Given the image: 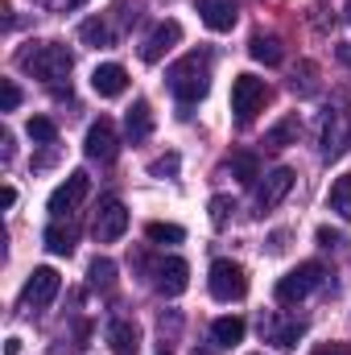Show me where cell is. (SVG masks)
<instances>
[{
  "label": "cell",
  "instance_id": "7c38bea8",
  "mask_svg": "<svg viewBox=\"0 0 351 355\" xmlns=\"http://www.w3.org/2000/svg\"><path fill=\"white\" fill-rule=\"evenodd\" d=\"M178 42H182V25H178V21H162V25H153V33L141 42V62H162Z\"/></svg>",
  "mask_w": 351,
  "mask_h": 355
},
{
  "label": "cell",
  "instance_id": "ab89813d",
  "mask_svg": "<svg viewBox=\"0 0 351 355\" xmlns=\"http://www.w3.org/2000/svg\"><path fill=\"white\" fill-rule=\"evenodd\" d=\"M162 355H170V352H162Z\"/></svg>",
  "mask_w": 351,
  "mask_h": 355
},
{
  "label": "cell",
  "instance_id": "e0dca14e",
  "mask_svg": "<svg viewBox=\"0 0 351 355\" xmlns=\"http://www.w3.org/2000/svg\"><path fill=\"white\" fill-rule=\"evenodd\" d=\"M108 343H112L116 355H141V331H137L128 318H116V322L108 327Z\"/></svg>",
  "mask_w": 351,
  "mask_h": 355
},
{
  "label": "cell",
  "instance_id": "603a6c76",
  "mask_svg": "<svg viewBox=\"0 0 351 355\" xmlns=\"http://www.w3.org/2000/svg\"><path fill=\"white\" fill-rule=\"evenodd\" d=\"M327 202H331V211H335L339 219H348V223H351V174H343L335 186H331Z\"/></svg>",
  "mask_w": 351,
  "mask_h": 355
},
{
  "label": "cell",
  "instance_id": "8992f818",
  "mask_svg": "<svg viewBox=\"0 0 351 355\" xmlns=\"http://www.w3.org/2000/svg\"><path fill=\"white\" fill-rule=\"evenodd\" d=\"M264 103H268L264 79H257V75H236V83H232V112H236V120L240 124H252V116L261 112Z\"/></svg>",
  "mask_w": 351,
  "mask_h": 355
},
{
  "label": "cell",
  "instance_id": "5b68a950",
  "mask_svg": "<svg viewBox=\"0 0 351 355\" xmlns=\"http://www.w3.org/2000/svg\"><path fill=\"white\" fill-rule=\"evenodd\" d=\"M207 285H211V297L215 302H240L248 293V272H244V265H236V261H215Z\"/></svg>",
  "mask_w": 351,
  "mask_h": 355
},
{
  "label": "cell",
  "instance_id": "277c9868",
  "mask_svg": "<svg viewBox=\"0 0 351 355\" xmlns=\"http://www.w3.org/2000/svg\"><path fill=\"white\" fill-rule=\"evenodd\" d=\"M323 277H327V268L318 265V261H306V265L289 268L281 281H277V289H273V297L281 302V306H293V302H302V297H310L318 285H323Z\"/></svg>",
  "mask_w": 351,
  "mask_h": 355
},
{
  "label": "cell",
  "instance_id": "e575fe53",
  "mask_svg": "<svg viewBox=\"0 0 351 355\" xmlns=\"http://www.w3.org/2000/svg\"><path fill=\"white\" fill-rule=\"evenodd\" d=\"M0 202H4V207H12V202H17V190H12V186H4V190H0Z\"/></svg>",
  "mask_w": 351,
  "mask_h": 355
},
{
  "label": "cell",
  "instance_id": "ffe728a7",
  "mask_svg": "<svg viewBox=\"0 0 351 355\" xmlns=\"http://www.w3.org/2000/svg\"><path fill=\"white\" fill-rule=\"evenodd\" d=\"M42 240H46V248H50L54 257H71V252H75V227H71V223L62 227V223L54 219V223L42 232Z\"/></svg>",
  "mask_w": 351,
  "mask_h": 355
},
{
  "label": "cell",
  "instance_id": "cb8c5ba5",
  "mask_svg": "<svg viewBox=\"0 0 351 355\" xmlns=\"http://www.w3.org/2000/svg\"><path fill=\"white\" fill-rule=\"evenodd\" d=\"M25 132H29L33 145H54V141H58V124H54L50 116H33V120L25 124Z\"/></svg>",
  "mask_w": 351,
  "mask_h": 355
},
{
  "label": "cell",
  "instance_id": "484cf974",
  "mask_svg": "<svg viewBox=\"0 0 351 355\" xmlns=\"http://www.w3.org/2000/svg\"><path fill=\"white\" fill-rule=\"evenodd\" d=\"M232 174L240 178V186H252V182L261 178V162H257V153H236V157H232Z\"/></svg>",
  "mask_w": 351,
  "mask_h": 355
},
{
  "label": "cell",
  "instance_id": "f546056e",
  "mask_svg": "<svg viewBox=\"0 0 351 355\" xmlns=\"http://www.w3.org/2000/svg\"><path fill=\"white\" fill-rule=\"evenodd\" d=\"M17 103H21V87L12 79H0V112H17Z\"/></svg>",
  "mask_w": 351,
  "mask_h": 355
},
{
  "label": "cell",
  "instance_id": "6da1fadb",
  "mask_svg": "<svg viewBox=\"0 0 351 355\" xmlns=\"http://www.w3.org/2000/svg\"><path fill=\"white\" fill-rule=\"evenodd\" d=\"M17 67H21L25 75H33V79H42V83H50V87L58 91V83L71 75L75 58H71V50H67L62 42H29V46L17 54Z\"/></svg>",
  "mask_w": 351,
  "mask_h": 355
},
{
  "label": "cell",
  "instance_id": "4316f807",
  "mask_svg": "<svg viewBox=\"0 0 351 355\" xmlns=\"http://www.w3.org/2000/svg\"><path fill=\"white\" fill-rule=\"evenodd\" d=\"M87 277H91L95 289H112V285H116V265H112L108 257H95L91 268H87Z\"/></svg>",
  "mask_w": 351,
  "mask_h": 355
},
{
  "label": "cell",
  "instance_id": "f35d334b",
  "mask_svg": "<svg viewBox=\"0 0 351 355\" xmlns=\"http://www.w3.org/2000/svg\"><path fill=\"white\" fill-rule=\"evenodd\" d=\"M348 21H351V4H348Z\"/></svg>",
  "mask_w": 351,
  "mask_h": 355
},
{
  "label": "cell",
  "instance_id": "4fadbf2b",
  "mask_svg": "<svg viewBox=\"0 0 351 355\" xmlns=\"http://www.w3.org/2000/svg\"><path fill=\"white\" fill-rule=\"evenodd\" d=\"M302 322L298 318H281V314H261V335L273 343V347H281V352H289V347H298V339H302Z\"/></svg>",
  "mask_w": 351,
  "mask_h": 355
},
{
  "label": "cell",
  "instance_id": "3957f363",
  "mask_svg": "<svg viewBox=\"0 0 351 355\" xmlns=\"http://www.w3.org/2000/svg\"><path fill=\"white\" fill-rule=\"evenodd\" d=\"M323 157L327 162H335V157H343L351 149V99L348 95H339L331 107H327V116H323Z\"/></svg>",
  "mask_w": 351,
  "mask_h": 355
},
{
  "label": "cell",
  "instance_id": "d6986e66",
  "mask_svg": "<svg viewBox=\"0 0 351 355\" xmlns=\"http://www.w3.org/2000/svg\"><path fill=\"white\" fill-rule=\"evenodd\" d=\"M298 137H302V120H298V116H285V120H277V124L264 132V149H285V145H298Z\"/></svg>",
  "mask_w": 351,
  "mask_h": 355
},
{
  "label": "cell",
  "instance_id": "4dcf8cb0",
  "mask_svg": "<svg viewBox=\"0 0 351 355\" xmlns=\"http://www.w3.org/2000/svg\"><path fill=\"white\" fill-rule=\"evenodd\" d=\"M178 166H182V162H178V153H170V157H162V162H153V174H157V178H166V174H178Z\"/></svg>",
  "mask_w": 351,
  "mask_h": 355
},
{
  "label": "cell",
  "instance_id": "ac0fdd59",
  "mask_svg": "<svg viewBox=\"0 0 351 355\" xmlns=\"http://www.w3.org/2000/svg\"><path fill=\"white\" fill-rule=\"evenodd\" d=\"M124 132H128V141L137 145V141H145L149 132H153V112H149V103L145 99H132V107H128V116H124Z\"/></svg>",
  "mask_w": 351,
  "mask_h": 355
},
{
  "label": "cell",
  "instance_id": "836d02e7",
  "mask_svg": "<svg viewBox=\"0 0 351 355\" xmlns=\"http://www.w3.org/2000/svg\"><path fill=\"white\" fill-rule=\"evenodd\" d=\"M310 71H314V67H302V75H310ZM293 91H302V95H310V91H314V83H310V79H302V83H293Z\"/></svg>",
  "mask_w": 351,
  "mask_h": 355
},
{
  "label": "cell",
  "instance_id": "30bf717a",
  "mask_svg": "<svg viewBox=\"0 0 351 355\" xmlns=\"http://www.w3.org/2000/svg\"><path fill=\"white\" fill-rule=\"evenodd\" d=\"M83 149H87L91 162H116V153H120V137H116V124H112L108 116H99V120L87 128Z\"/></svg>",
  "mask_w": 351,
  "mask_h": 355
},
{
  "label": "cell",
  "instance_id": "9a60e30c",
  "mask_svg": "<svg viewBox=\"0 0 351 355\" xmlns=\"http://www.w3.org/2000/svg\"><path fill=\"white\" fill-rule=\"evenodd\" d=\"M289 190H293V170L277 166V170H273V174H264V182L257 186V211H273Z\"/></svg>",
  "mask_w": 351,
  "mask_h": 355
},
{
  "label": "cell",
  "instance_id": "83f0119b",
  "mask_svg": "<svg viewBox=\"0 0 351 355\" xmlns=\"http://www.w3.org/2000/svg\"><path fill=\"white\" fill-rule=\"evenodd\" d=\"M145 236H149V244H182L186 232H182L178 223H149Z\"/></svg>",
  "mask_w": 351,
  "mask_h": 355
},
{
  "label": "cell",
  "instance_id": "7402d4cb",
  "mask_svg": "<svg viewBox=\"0 0 351 355\" xmlns=\"http://www.w3.org/2000/svg\"><path fill=\"white\" fill-rule=\"evenodd\" d=\"M244 318H236V314H228V318H215L211 322V335H215V343H223V347H236L240 339H244Z\"/></svg>",
  "mask_w": 351,
  "mask_h": 355
},
{
  "label": "cell",
  "instance_id": "1f68e13d",
  "mask_svg": "<svg viewBox=\"0 0 351 355\" xmlns=\"http://www.w3.org/2000/svg\"><path fill=\"white\" fill-rule=\"evenodd\" d=\"M310 355H351V347L348 343H318Z\"/></svg>",
  "mask_w": 351,
  "mask_h": 355
},
{
  "label": "cell",
  "instance_id": "74e56055",
  "mask_svg": "<svg viewBox=\"0 0 351 355\" xmlns=\"http://www.w3.org/2000/svg\"><path fill=\"white\" fill-rule=\"evenodd\" d=\"M75 4H83V0H54L50 8H75Z\"/></svg>",
  "mask_w": 351,
  "mask_h": 355
},
{
  "label": "cell",
  "instance_id": "7a4b0ae2",
  "mask_svg": "<svg viewBox=\"0 0 351 355\" xmlns=\"http://www.w3.org/2000/svg\"><path fill=\"white\" fill-rule=\"evenodd\" d=\"M166 87L174 91L182 103H198L211 91V54H186L166 71Z\"/></svg>",
  "mask_w": 351,
  "mask_h": 355
},
{
  "label": "cell",
  "instance_id": "8fae6325",
  "mask_svg": "<svg viewBox=\"0 0 351 355\" xmlns=\"http://www.w3.org/2000/svg\"><path fill=\"white\" fill-rule=\"evenodd\" d=\"M87 190H91V178L83 174V170H75V174H71L58 190H54V194H50V215H54V219L71 215V211L87 198Z\"/></svg>",
  "mask_w": 351,
  "mask_h": 355
},
{
  "label": "cell",
  "instance_id": "d4e9b609",
  "mask_svg": "<svg viewBox=\"0 0 351 355\" xmlns=\"http://www.w3.org/2000/svg\"><path fill=\"white\" fill-rule=\"evenodd\" d=\"M79 42H87V46H112V29H108V21H99V17H91L79 25Z\"/></svg>",
  "mask_w": 351,
  "mask_h": 355
},
{
  "label": "cell",
  "instance_id": "f1b7e54d",
  "mask_svg": "<svg viewBox=\"0 0 351 355\" xmlns=\"http://www.w3.org/2000/svg\"><path fill=\"white\" fill-rule=\"evenodd\" d=\"M232 211H236V202H232L228 194H215V198H211V223H215V227H223V223L232 219Z\"/></svg>",
  "mask_w": 351,
  "mask_h": 355
},
{
  "label": "cell",
  "instance_id": "ba28073f",
  "mask_svg": "<svg viewBox=\"0 0 351 355\" xmlns=\"http://www.w3.org/2000/svg\"><path fill=\"white\" fill-rule=\"evenodd\" d=\"M124 232H128V211H124V202H120V198H103L99 211H95L91 236H95L99 244H116Z\"/></svg>",
  "mask_w": 351,
  "mask_h": 355
},
{
  "label": "cell",
  "instance_id": "d6a6232c",
  "mask_svg": "<svg viewBox=\"0 0 351 355\" xmlns=\"http://www.w3.org/2000/svg\"><path fill=\"white\" fill-rule=\"evenodd\" d=\"M318 244H323V248H335V244H339V232H331V227H318Z\"/></svg>",
  "mask_w": 351,
  "mask_h": 355
},
{
  "label": "cell",
  "instance_id": "8d00e7d4",
  "mask_svg": "<svg viewBox=\"0 0 351 355\" xmlns=\"http://www.w3.org/2000/svg\"><path fill=\"white\" fill-rule=\"evenodd\" d=\"M339 62H343V67H351V42H343V46H339Z\"/></svg>",
  "mask_w": 351,
  "mask_h": 355
},
{
  "label": "cell",
  "instance_id": "52a82bcc",
  "mask_svg": "<svg viewBox=\"0 0 351 355\" xmlns=\"http://www.w3.org/2000/svg\"><path fill=\"white\" fill-rule=\"evenodd\" d=\"M58 289H62V277H58V268L42 265L29 272V281H25V289H21V306L33 314V310H46L54 297H58Z\"/></svg>",
  "mask_w": 351,
  "mask_h": 355
},
{
  "label": "cell",
  "instance_id": "9c48e42d",
  "mask_svg": "<svg viewBox=\"0 0 351 355\" xmlns=\"http://www.w3.org/2000/svg\"><path fill=\"white\" fill-rule=\"evenodd\" d=\"M186 285H190V265H186L182 257H162V261L153 265V289H157L162 297L186 293Z\"/></svg>",
  "mask_w": 351,
  "mask_h": 355
},
{
  "label": "cell",
  "instance_id": "d590c367",
  "mask_svg": "<svg viewBox=\"0 0 351 355\" xmlns=\"http://www.w3.org/2000/svg\"><path fill=\"white\" fill-rule=\"evenodd\" d=\"M4 355H21V339H4Z\"/></svg>",
  "mask_w": 351,
  "mask_h": 355
},
{
  "label": "cell",
  "instance_id": "5bb4252c",
  "mask_svg": "<svg viewBox=\"0 0 351 355\" xmlns=\"http://www.w3.org/2000/svg\"><path fill=\"white\" fill-rule=\"evenodd\" d=\"M198 17L211 33H228L240 21V4L236 0H198Z\"/></svg>",
  "mask_w": 351,
  "mask_h": 355
},
{
  "label": "cell",
  "instance_id": "44dd1931",
  "mask_svg": "<svg viewBox=\"0 0 351 355\" xmlns=\"http://www.w3.org/2000/svg\"><path fill=\"white\" fill-rule=\"evenodd\" d=\"M248 54L264 62V67H277L281 58H285V50H281V42L273 37V33H252V42H248Z\"/></svg>",
  "mask_w": 351,
  "mask_h": 355
},
{
  "label": "cell",
  "instance_id": "2e32d148",
  "mask_svg": "<svg viewBox=\"0 0 351 355\" xmlns=\"http://www.w3.org/2000/svg\"><path fill=\"white\" fill-rule=\"evenodd\" d=\"M91 87H95V95H103V99H116V95L128 91V71L120 62H103V67L91 71Z\"/></svg>",
  "mask_w": 351,
  "mask_h": 355
}]
</instances>
